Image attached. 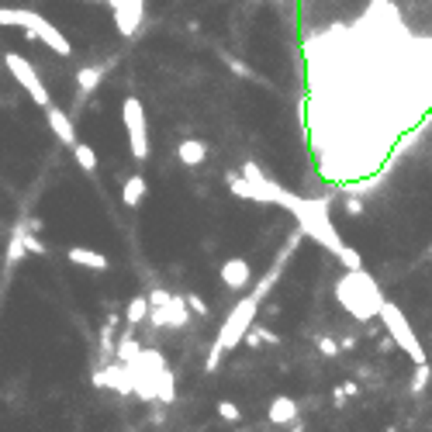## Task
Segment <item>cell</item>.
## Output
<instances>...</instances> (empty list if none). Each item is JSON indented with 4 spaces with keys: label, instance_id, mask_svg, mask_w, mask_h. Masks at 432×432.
I'll return each instance as SVG.
<instances>
[{
    "label": "cell",
    "instance_id": "5",
    "mask_svg": "<svg viewBox=\"0 0 432 432\" xmlns=\"http://www.w3.org/2000/svg\"><path fill=\"white\" fill-rule=\"evenodd\" d=\"M121 125L128 132V149H132V159L135 163H145L149 159V118H145V107L138 97H125L121 101Z\"/></svg>",
    "mask_w": 432,
    "mask_h": 432
},
{
    "label": "cell",
    "instance_id": "9",
    "mask_svg": "<svg viewBox=\"0 0 432 432\" xmlns=\"http://www.w3.org/2000/svg\"><path fill=\"white\" fill-rule=\"evenodd\" d=\"M94 387H111V391H121V394H132V370L125 363H111V367H101L94 377H90Z\"/></svg>",
    "mask_w": 432,
    "mask_h": 432
},
{
    "label": "cell",
    "instance_id": "15",
    "mask_svg": "<svg viewBox=\"0 0 432 432\" xmlns=\"http://www.w3.org/2000/svg\"><path fill=\"white\" fill-rule=\"evenodd\" d=\"M176 159H180L183 166H200V163L207 159V145H204L200 138H183V142L176 145Z\"/></svg>",
    "mask_w": 432,
    "mask_h": 432
},
{
    "label": "cell",
    "instance_id": "1",
    "mask_svg": "<svg viewBox=\"0 0 432 432\" xmlns=\"http://www.w3.org/2000/svg\"><path fill=\"white\" fill-rule=\"evenodd\" d=\"M277 207H284L291 218L298 222V229L305 232V239H315L322 249H329L346 270H360L363 267V256L342 243V236L336 232L332 218H329V200L325 197H298L291 190L280 187L277 194Z\"/></svg>",
    "mask_w": 432,
    "mask_h": 432
},
{
    "label": "cell",
    "instance_id": "31",
    "mask_svg": "<svg viewBox=\"0 0 432 432\" xmlns=\"http://www.w3.org/2000/svg\"><path fill=\"white\" fill-rule=\"evenodd\" d=\"M429 260H432V246H429Z\"/></svg>",
    "mask_w": 432,
    "mask_h": 432
},
{
    "label": "cell",
    "instance_id": "6",
    "mask_svg": "<svg viewBox=\"0 0 432 432\" xmlns=\"http://www.w3.org/2000/svg\"><path fill=\"white\" fill-rule=\"evenodd\" d=\"M4 66L11 70V76H14V80H18V83L28 90V97H32V101H35L42 111L52 104V94H49V87L42 83V76L35 73V66H32V63H28L21 52H8V56H4Z\"/></svg>",
    "mask_w": 432,
    "mask_h": 432
},
{
    "label": "cell",
    "instance_id": "22",
    "mask_svg": "<svg viewBox=\"0 0 432 432\" xmlns=\"http://www.w3.org/2000/svg\"><path fill=\"white\" fill-rule=\"evenodd\" d=\"M429 380H432L429 363H418V367H415V380H411V394H422V391L429 387Z\"/></svg>",
    "mask_w": 432,
    "mask_h": 432
},
{
    "label": "cell",
    "instance_id": "7",
    "mask_svg": "<svg viewBox=\"0 0 432 432\" xmlns=\"http://www.w3.org/2000/svg\"><path fill=\"white\" fill-rule=\"evenodd\" d=\"M107 8L114 14V28L121 39H135L145 18V0H107Z\"/></svg>",
    "mask_w": 432,
    "mask_h": 432
},
{
    "label": "cell",
    "instance_id": "29",
    "mask_svg": "<svg viewBox=\"0 0 432 432\" xmlns=\"http://www.w3.org/2000/svg\"><path fill=\"white\" fill-rule=\"evenodd\" d=\"M332 398H336V404H339V408L346 404V391H342V387H336V394H332Z\"/></svg>",
    "mask_w": 432,
    "mask_h": 432
},
{
    "label": "cell",
    "instance_id": "12",
    "mask_svg": "<svg viewBox=\"0 0 432 432\" xmlns=\"http://www.w3.org/2000/svg\"><path fill=\"white\" fill-rule=\"evenodd\" d=\"M66 260L76 263V267H83V270H94V274H104V270L111 267V260H107L104 253L87 249V246H70V249H66Z\"/></svg>",
    "mask_w": 432,
    "mask_h": 432
},
{
    "label": "cell",
    "instance_id": "17",
    "mask_svg": "<svg viewBox=\"0 0 432 432\" xmlns=\"http://www.w3.org/2000/svg\"><path fill=\"white\" fill-rule=\"evenodd\" d=\"M145 315H149V298H145V294H138V298H132V301H128V308H125V325H128V329H135V325H142V322H145Z\"/></svg>",
    "mask_w": 432,
    "mask_h": 432
},
{
    "label": "cell",
    "instance_id": "18",
    "mask_svg": "<svg viewBox=\"0 0 432 432\" xmlns=\"http://www.w3.org/2000/svg\"><path fill=\"white\" fill-rule=\"evenodd\" d=\"M73 159L80 163L83 173H97V152H94L87 142H76V145H73Z\"/></svg>",
    "mask_w": 432,
    "mask_h": 432
},
{
    "label": "cell",
    "instance_id": "16",
    "mask_svg": "<svg viewBox=\"0 0 432 432\" xmlns=\"http://www.w3.org/2000/svg\"><path fill=\"white\" fill-rule=\"evenodd\" d=\"M145 190H149V187H145V180H142L138 173L128 176V180L121 183V204H125V207H138L142 197H145Z\"/></svg>",
    "mask_w": 432,
    "mask_h": 432
},
{
    "label": "cell",
    "instance_id": "28",
    "mask_svg": "<svg viewBox=\"0 0 432 432\" xmlns=\"http://www.w3.org/2000/svg\"><path fill=\"white\" fill-rule=\"evenodd\" d=\"M145 298H149V308H159V305H166V298H169V294H166V291H159V287H156V291H149V294H145Z\"/></svg>",
    "mask_w": 432,
    "mask_h": 432
},
{
    "label": "cell",
    "instance_id": "11",
    "mask_svg": "<svg viewBox=\"0 0 432 432\" xmlns=\"http://www.w3.org/2000/svg\"><path fill=\"white\" fill-rule=\"evenodd\" d=\"M45 121H49V128H52V135L63 142V145H76L80 138H76V128H73V118L63 111V107H56V104H49L45 107Z\"/></svg>",
    "mask_w": 432,
    "mask_h": 432
},
{
    "label": "cell",
    "instance_id": "8",
    "mask_svg": "<svg viewBox=\"0 0 432 432\" xmlns=\"http://www.w3.org/2000/svg\"><path fill=\"white\" fill-rule=\"evenodd\" d=\"M25 35H28V39H39V42H42L45 49H52L56 56H66V59L73 56V42H70L52 21H45V18L39 21V28H28Z\"/></svg>",
    "mask_w": 432,
    "mask_h": 432
},
{
    "label": "cell",
    "instance_id": "25",
    "mask_svg": "<svg viewBox=\"0 0 432 432\" xmlns=\"http://www.w3.org/2000/svg\"><path fill=\"white\" fill-rule=\"evenodd\" d=\"M218 418H222V422H239L243 411H239L236 401H218Z\"/></svg>",
    "mask_w": 432,
    "mask_h": 432
},
{
    "label": "cell",
    "instance_id": "4",
    "mask_svg": "<svg viewBox=\"0 0 432 432\" xmlns=\"http://www.w3.org/2000/svg\"><path fill=\"white\" fill-rule=\"evenodd\" d=\"M377 318L384 322L387 339H391L401 353H408V360H411L415 367H418V363H429V360H425V349H422V342H418V336H415V329H411V322H408V315H404L394 301H387V298H384V305H380Z\"/></svg>",
    "mask_w": 432,
    "mask_h": 432
},
{
    "label": "cell",
    "instance_id": "27",
    "mask_svg": "<svg viewBox=\"0 0 432 432\" xmlns=\"http://www.w3.org/2000/svg\"><path fill=\"white\" fill-rule=\"evenodd\" d=\"M346 211L353 214V218H360V214H363V200L356 194H346Z\"/></svg>",
    "mask_w": 432,
    "mask_h": 432
},
{
    "label": "cell",
    "instance_id": "30",
    "mask_svg": "<svg viewBox=\"0 0 432 432\" xmlns=\"http://www.w3.org/2000/svg\"><path fill=\"white\" fill-rule=\"evenodd\" d=\"M291 432H305V425H298V422H294V425H291Z\"/></svg>",
    "mask_w": 432,
    "mask_h": 432
},
{
    "label": "cell",
    "instance_id": "10",
    "mask_svg": "<svg viewBox=\"0 0 432 432\" xmlns=\"http://www.w3.org/2000/svg\"><path fill=\"white\" fill-rule=\"evenodd\" d=\"M222 284L229 287V291H246L249 284H253V267L243 260V256H232V260H225L222 263Z\"/></svg>",
    "mask_w": 432,
    "mask_h": 432
},
{
    "label": "cell",
    "instance_id": "24",
    "mask_svg": "<svg viewBox=\"0 0 432 432\" xmlns=\"http://www.w3.org/2000/svg\"><path fill=\"white\" fill-rule=\"evenodd\" d=\"M315 346H318V353H322V356H329V360H336V356L342 353V349H339V342H336L332 336H318V339H315Z\"/></svg>",
    "mask_w": 432,
    "mask_h": 432
},
{
    "label": "cell",
    "instance_id": "3",
    "mask_svg": "<svg viewBox=\"0 0 432 432\" xmlns=\"http://www.w3.org/2000/svg\"><path fill=\"white\" fill-rule=\"evenodd\" d=\"M256 311H260V301L253 298V294H246L232 311H229V318L222 322V329H218V336H214V342H211V349H207V360H204V370L207 373H214L222 367V360L243 342V336L249 332V325L256 322Z\"/></svg>",
    "mask_w": 432,
    "mask_h": 432
},
{
    "label": "cell",
    "instance_id": "26",
    "mask_svg": "<svg viewBox=\"0 0 432 432\" xmlns=\"http://www.w3.org/2000/svg\"><path fill=\"white\" fill-rule=\"evenodd\" d=\"M225 66H229V70H236V73H243V80H256V73H253L249 66H243L239 59H232V56H225Z\"/></svg>",
    "mask_w": 432,
    "mask_h": 432
},
{
    "label": "cell",
    "instance_id": "21",
    "mask_svg": "<svg viewBox=\"0 0 432 432\" xmlns=\"http://www.w3.org/2000/svg\"><path fill=\"white\" fill-rule=\"evenodd\" d=\"M138 349H142V346H138V342H135L132 336H125V339H121V342L114 346V356H118V363H125V367H128V363H132V360L138 356Z\"/></svg>",
    "mask_w": 432,
    "mask_h": 432
},
{
    "label": "cell",
    "instance_id": "23",
    "mask_svg": "<svg viewBox=\"0 0 432 432\" xmlns=\"http://www.w3.org/2000/svg\"><path fill=\"white\" fill-rule=\"evenodd\" d=\"M183 301H187V308H190V315H197V318H207V301L200 298V294H183Z\"/></svg>",
    "mask_w": 432,
    "mask_h": 432
},
{
    "label": "cell",
    "instance_id": "2",
    "mask_svg": "<svg viewBox=\"0 0 432 432\" xmlns=\"http://www.w3.org/2000/svg\"><path fill=\"white\" fill-rule=\"evenodd\" d=\"M336 301L342 305V311H349L356 322H370L377 318L380 305H384V291L380 284L360 267V270H346L336 280Z\"/></svg>",
    "mask_w": 432,
    "mask_h": 432
},
{
    "label": "cell",
    "instance_id": "19",
    "mask_svg": "<svg viewBox=\"0 0 432 432\" xmlns=\"http://www.w3.org/2000/svg\"><path fill=\"white\" fill-rule=\"evenodd\" d=\"M173 398H176V391H173V373L163 367V370H159V377H156V401L169 404Z\"/></svg>",
    "mask_w": 432,
    "mask_h": 432
},
{
    "label": "cell",
    "instance_id": "20",
    "mask_svg": "<svg viewBox=\"0 0 432 432\" xmlns=\"http://www.w3.org/2000/svg\"><path fill=\"white\" fill-rule=\"evenodd\" d=\"M25 256H28V253H25V243H21V229H14V232H11V243H8V270L18 267Z\"/></svg>",
    "mask_w": 432,
    "mask_h": 432
},
{
    "label": "cell",
    "instance_id": "13",
    "mask_svg": "<svg viewBox=\"0 0 432 432\" xmlns=\"http://www.w3.org/2000/svg\"><path fill=\"white\" fill-rule=\"evenodd\" d=\"M298 415H301V408H298V401L287 398V394H277V398L270 401V408H267V418H270L274 425H294Z\"/></svg>",
    "mask_w": 432,
    "mask_h": 432
},
{
    "label": "cell",
    "instance_id": "14",
    "mask_svg": "<svg viewBox=\"0 0 432 432\" xmlns=\"http://www.w3.org/2000/svg\"><path fill=\"white\" fill-rule=\"evenodd\" d=\"M101 80H104V66H83V70H76V97L87 101L101 87Z\"/></svg>",
    "mask_w": 432,
    "mask_h": 432
}]
</instances>
